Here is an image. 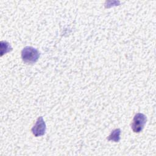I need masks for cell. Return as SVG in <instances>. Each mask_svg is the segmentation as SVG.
<instances>
[{"label":"cell","mask_w":156,"mask_h":156,"mask_svg":"<svg viewBox=\"0 0 156 156\" xmlns=\"http://www.w3.org/2000/svg\"><path fill=\"white\" fill-rule=\"evenodd\" d=\"M40 55L38 50L32 46H26L21 51V58L26 63H35L38 61Z\"/></svg>","instance_id":"cell-1"},{"label":"cell","mask_w":156,"mask_h":156,"mask_svg":"<svg viewBox=\"0 0 156 156\" xmlns=\"http://www.w3.org/2000/svg\"><path fill=\"white\" fill-rule=\"evenodd\" d=\"M147 118L141 113H137L135 115L131 123V128L133 132L140 133L141 132L146 123Z\"/></svg>","instance_id":"cell-2"},{"label":"cell","mask_w":156,"mask_h":156,"mask_svg":"<svg viewBox=\"0 0 156 156\" xmlns=\"http://www.w3.org/2000/svg\"><path fill=\"white\" fill-rule=\"evenodd\" d=\"M46 129V123L42 116H40L37 118L35 125L32 127L31 131L32 134L36 136H43L45 134Z\"/></svg>","instance_id":"cell-3"},{"label":"cell","mask_w":156,"mask_h":156,"mask_svg":"<svg viewBox=\"0 0 156 156\" xmlns=\"http://www.w3.org/2000/svg\"><path fill=\"white\" fill-rule=\"evenodd\" d=\"M120 135H121V129H116L113 130L111 133L107 137L108 141H112L114 142H119L120 141Z\"/></svg>","instance_id":"cell-4"},{"label":"cell","mask_w":156,"mask_h":156,"mask_svg":"<svg viewBox=\"0 0 156 156\" xmlns=\"http://www.w3.org/2000/svg\"><path fill=\"white\" fill-rule=\"evenodd\" d=\"M0 44H1V56H2L4 54H6L12 51V46L7 41H1Z\"/></svg>","instance_id":"cell-5"}]
</instances>
